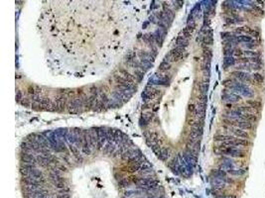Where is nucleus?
Listing matches in <instances>:
<instances>
[{
  "label": "nucleus",
  "instance_id": "1",
  "mask_svg": "<svg viewBox=\"0 0 265 198\" xmlns=\"http://www.w3.org/2000/svg\"><path fill=\"white\" fill-rule=\"evenodd\" d=\"M223 85L227 89H230L232 92L239 94L241 96H244L248 99L254 97V91L252 90L247 84L239 82L235 78H227L223 81Z\"/></svg>",
  "mask_w": 265,
  "mask_h": 198
},
{
  "label": "nucleus",
  "instance_id": "2",
  "mask_svg": "<svg viewBox=\"0 0 265 198\" xmlns=\"http://www.w3.org/2000/svg\"><path fill=\"white\" fill-rule=\"evenodd\" d=\"M214 152L218 156H225L233 159H242L246 156L247 152L242 148H235V147H223L218 146L214 148Z\"/></svg>",
  "mask_w": 265,
  "mask_h": 198
},
{
  "label": "nucleus",
  "instance_id": "3",
  "mask_svg": "<svg viewBox=\"0 0 265 198\" xmlns=\"http://www.w3.org/2000/svg\"><path fill=\"white\" fill-rule=\"evenodd\" d=\"M223 123L226 126H230L233 128H237V129H241V130H253L254 129V125L250 122L247 121H239V120H230V119H223Z\"/></svg>",
  "mask_w": 265,
  "mask_h": 198
},
{
  "label": "nucleus",
  "instance_id": "4",
  "mask_svg": "<svg viewBox=\"0 0 265 198\" xmlns=\"http://www.w3.org/2000/svg\"><path fill=\"white\" fill-rule=\"evenodd\" d=\"M230 75L238 80L239 82L242 83H248L252 84L253 83V79H252V74H250V72L247 71H233L230 72Z\"/></svg>",
  "mask_w": 265,
  "mask_h": 198
},
{
  "label": "nucleus",
  "instance_id": "5",
  "mask_svg": "<svg viewBox=\"0 0 265 198\" xmlns=\"http://www.w3.org/2000/svg\"><path fill=\"white\" fill-rule=\"evenodd\" d=\"M241 98H242L241 95L232 92V91L227 88L223 89V95H221V99H223V101L226 102V104H234V103H237L238 101L241 100Z\"/></svg>",
  "mask_w": 265,
  "mask_h": 198
},
{
  "label": "nucleus",
  "instance_id": "6",
  "mask_svg": "<svg viewBox=\"0 0 265 198\" xmlns=\"http://www.w3.org/2000/svg\"><path fill=\"white\" fill-rule=\"evenodd\" d=\"M69 112L70 113H79L81 112V108L83 107V102L78 96H74L69 99Z\"/></svg>",
  "mask_w": 265,
  "mask_h": 198
},
{
  "label": "nucleus",
  "instance_id": "7",
  "mask_svg": "<svg viewBox=\"0 0 265 198\" xmlns=\"http://www.w3.org/2000/svg\"><path fill=\"white\" fill-rule=\"evenodd\" d=\"M250 145L249 141L245 139H239V138H234L230 141H226L225 143H221L220 146L223 147H235V148H247Z\"/></svg>",
  "mask_w": 265,
  "mask_h": 198
},
{
  "label": "nucleus",
  "instance_id": "8",
  "mask_svg": "<svg viewBox=\"0 0 265 198\" xmlns=\"http://www.w3.org/2000/svg\"><path fill=\"white\" fill-rule=\"evenodd\" d=\"M223 128L226 129V131H228L230 133V135L234 136L235 138H239V139H249V134L244 131V130L241 129H237V128H233L230 126H226V125H223Z\"/></svg>",
  "mask_w": 265,
  "mask_h": 198
},
{
  "label": "nucleus",
  "instance_id": "9",
  "mask_svg": "<svg viewBox=\"0 0 265 198\" xmlns=\"http://www.w3.org/2000/svg\"><path fill=\"white\" fill-rule=\"evenodd\" d=\"M220 170H223L225 171H230V170H232L235 168V165L234 163H233V161L231 160V158L230 156H223L220 158Z\"/></svg>",
  "mask_w": 265,
  "mask_h": 198
},
{
  "label": "nucleus",
  "instance_id": "10",
  "mask_svg": "<svg viewBox=\"0 0 265 198\" xmlns=\"http://www.w3.org/2000/svg\"><path fill=\"white\" fill-rule=\"evenodd\" d=\"M227 178V177H226ZM226 178H221V177H214L211 176V184L213 186L214 189L216 190H221L225 187L226 185Z\"/></svg>",
  "mask_w": 265,
  "mask_h": 198
},
{
  "label": "nucleus",
  "instance_id": "11",
  "mask_svg": "<svg viewBox=\"0 0 265 198\" xmlns=\"http://www.w3.org/2000/svg\"><path fill=\"white\" fill-rule=\"evenodd\" d=\"M118 72L120 75H122L124 77L125 79H126L127 81L130 83V84H133V85H135L136 81L135 79H134V76L133 74L131 73V72H129L127 71V69H125V67H119L118 69Z\"/></svg>",
  "mask_w": 265,
  "mask_h": 198
},
{
  "label": "nucleus",
  "instance_id": "12",
  "mask_svg": "<svg viewBox=\"0 0 265 198\" xmlns=\"http://www.w3.org/2000/svg\"><path fill=\"white\" fill-rule=\"evenodd\" d=\"M137 57L140 60H148L151 62H154V61H155V57L150 52H146V51L143 50H139L137 52Z\"/></svg>",
  "mask_w": 265,
  "mask_h": 198
},
{
  "label": "nucleus",
  "instance_id": "13",
  "mask_svg": "<svg viewBox=\"0 0 265 198\" xmlns=\"http://www.w3.org/2000/svg\"><path fill=\"white\" fill-rule=\"evenodd\" d=\"M36 161H37V165H39L41 168H49L50 166V161H49V158H48V156L38 154V156H36Z\"/></svg>",
  "mask_w": 265,
  "mask_h": 198
},
{
  "label": "nucleus",
  "instance_id": "14",
  "mask_svg": "<svg viewBox=\"0 0 265 198\" xmlns=\"http://www.w3.org/2000/svg\"><path fill=\"white\" fill-rule=\"evenodd\" d=\"M142 39H143L144 43L148 46V47H152V46L155 45V38H154L153 33H146L142 36Z\"/></svg>",
  "mask_w": 265,
  "mask_h": 198
},
{
  "label": "nucleus",
  "instance_id": "15",
  "mask_svg": "<svg viewBox=\"0 0 265 198\" xmlns=\"http://www.w3.org/2000/svg\"><path fill=\"white\" fill-rule=\"evenodd\" d=\"M136 55H137V54L135 52H131V51L128 52L127 53V55H125V57H124V64H126L127 66H130L132 62L135 61Z\"/></svg>",
  "mask_w": 265,
  "mask_h": 198
},
{
  "label": "nucleus",
  "instance_id": "16",
  "mask_svg": "<svg viewBox=\"0 0 265 198\" xmlns=\"http://www.w3.org/2000/svg\"><path fill=\"white\" fill-rule=\"evenodd\" d=\"M188 46H189V40L185 39L183 36H178L177 39H176V47H181L186 49V47H188Z\"/></svg>",
  "mask_w": 265,
  "mask_h": 198
},
{
  "label": "nucleus",
  "instance_id": "17",
  "mask_svg": "<svg viewBox=\"0 0 265 198\" xmlns=\"http://www.w3.org/2000/svg\"><path fill=\"white\" fill-rule=\"evenodd\" d=\"M234 136H232V135H228V134H226V135H216L214 136V141H216V142H221V143H225V142H226V141H230V140H233L234 139Z\"/></svg>",
  "mask_w": 265,
  "mask_h": 198
},
{
  "label": "nucleus",
  "instance_id": "18",
  "mask_svg": "<svg viewBox=\"0 0 265 198\" xmlns=\"http://www.w3.org/2000/svg\"><path fill=\"white\" fill-rule=\"evenodd\" d=\"M246 104L248 106H250L251 108H253V109L256 110V111L260 110L261 109V107H262V103L260 102V101L253 100V99H248V100L246 101Z\"/></svg>",
  "mask_w": 265,
  "mask_h": 198
},
{
  "label": "nucleus",
  "instance_id": "19",
  "mask_svg": "<svg viewBox=\"0 0 265 198\" xmlns=\"http://www.w3.org/2000/svg\"><path fill=\"white\" fill-rule=\"evenodd\" d=\"M252 79H253V82L254 84H256V85H262L264 82V77L262 74H260L259 72H254L253 74H252Z\"/></svg>",
  "mask_w": 265,
  "mask_h": 198
},
{
  "label": "nucleus",
  "instance_id": "20",
  "mask_svg": "<svg viewBox=\"0 0 265 198\" xmlns=\"http://www.w3.org/2000/svg\"><path fill=\"white\" fill-rule=\"evenodd\" d=\"M235 64H236V60L233 57H227L223 59V67L225 69H228L230 66H235Z\"/></svg>",
  "mask_w": 265,
  "mask_h": 198
},
{
  "label": "nucleus",
  "instance_id": "21",
  "mask_svg": "<svg viewBox=\"0 0 265 198\" xmlns=\"http://www.w3.org/2000/svg\"><path fill=\"white\" fill-rule=\"evenodd\" d=\"M172 67V64L171 62H167V61H163L159 66V71L162 72V73H165V72H168Z\"/></svg>",
  "mask_w": 265,
  "mask_h": 198
},
{
  "label": "nucleus",
  "instance_id": "22",
  "mask_svg": "<svg viewBox=\"0 0 265 198\" xmlns=\"http://www.w3.org/2000/svg\"><path fill=\"white\" fill-rule=\"evenodd\" d=\"M157 156L159 158V160H161L162 161H166L169 158V150L168 149H161L160 152L158 153Z\"/></svg>",
  "mask_w": 265,
  "mask_h": 198
},
{
  "label": "nucleus",
  "instance_id": "23",
  "mask_svg": "<svg viewBox=\"0 0 265 198\" xmlns=\"http://www.w3.org/2000/svg\"><path fill=\"white\" fill-rule=\"evenodd\" d=\"M111 97H112L111 99H113L114 101H116V102H120V103H123V104H124V102H123V100H124L123 94L120 93L119 91H116V90L111 91Z\"/></svg>",
  "mask_w": 265,
  "mask_h": 198
},
{
  "label": "nucleus",
  "instance_id": "24",
  "mask_svg": "<svg viewBox=\"0 0 265 198\" xmlns=\"http://www.w3.org/2000/svg\"><path fill=\"white\" fill-rule=\"evenodd\" d=\"M134 76V79H135L136 82L140 83L144 78V72L139 71V69H133V72H132Z\"/></svg>",
  "mask_w": 265,
  "mask_h": 198
},
{
  "label": "nucleus",
  "instance_id": "25",
  "mask_svg": "<svg viewBox=\"0 0 265 198\" xmlns=\"http://www.w3.org/2000/svg\"><path fill=\"white\" fill-rule=\"evenodd\" d=\"M198 87H199L200 94H204V95H207V91H208V89H209V80L199 82Z\"/></svg>",
  "mask_w": 265,
  "mask_h": 198
},
{
  "label": "nucleus",
  "instance_id": "26",
  "mask_svg": "<svg viewBox=\"0 0 265 198\" xmlns=\"http://www.w3.org/2000/svg\"><path fill=\"white\" fill-rule=\"evenodd\" d=\"M242 57H260V53L257 51H250V50H243L242 51Z\"/></svg>",
  "mask_w": 265,
  "mask_h": 198
},
{
  "label": "nucleus",
  "instance_id": "27",
  "mask_svg": "<svg viewBox=\"0 0 265 198\" xmlns=\"http://www.w3.org/2000/svg\"><path fill=\"white\" fill-rule=\"evenodd\" d=\"M211 176L214 177H221V178H226L227 177V172L223 170H214L211 171Z\"/></svg>",
  "mask_w": 265,
  "mask_h": 198
},
{
  "label": "nucleus",
  "instance_id": "28",
  "mask_svg": "<svg viewBox=\"0 0 265 198\" xmlns=\"http://www.w3.org/2000/svg\"><path fill=\"white\" fill-rule=\"evenodd\" d=\"M131 184H132V182H131V180H130L129 177H124V178H122L121 180H119L118 181L119 187H121V188L130 187L131 186Z\"/></svg>",
  "mask_w": 265,
  "mask_h": 198
},
{
  "label": "nucleus",
  "instance_id": "29",
  "mask_svg": "<svg viewBox=\"0 0 265 198\" xmlns=\"http://www.w3.org/2000/svg\"><path fill=\"white\" fill-rule=\"evenodd\" d=\"M235 49H236V48H231V47L223 48V55H225V57H233V55H234V53H235Z\"/></svg>",
  "mask_w": 265,
  "mask_h": 198
},
{
  "label": "nucleus",
  "instance_id": "30",
  "mask_svg": "<svg viewBox=\"0 0 265 198\" xmlns=\"http://www.w3.org/2000/svg\"><path fill=\"white\" fill-rule=\"evenodd\" d=\"M88 89L90 95H99V93H98V87L95 84H91V85L88 86Z\"/></svg>",
  "mask_w": 265,
  "mask_h": 198
},
{
  "label": "nucleus",
  "instance_id": "31",
  "mask_svg": "<svg viewBox=\"0 0 265 198\" xmlns=\"http://www.w3.org/2000/svg\"><path fill=\"white\" fill-rule=\"evenodd\" d=\"M69 149H70V151L72 152V154L74 156V158H78V156H79V149L77 148L74 145L69 144Z\"/></svg>",
  "mask_w": 265,
  "mask_h": 198
},
{
  "label": "nucleus",
  "instance_id": "32",
  "mask_svg": "<svg viewBox=\"0 0 265 198\" xmlns=\"http://www.w3.org/2000/svg\"><path fill=\"white\" fill-rule=\"evenodd\" d=\"M227 173H230V174H231V175H233V176H241V175H243L245 173V170H230V171H227Z\"/></svg>",
  "mask_w": 265,
  "mask_h": 198
},
{
  "label": "nucleus",
  "instance_id": "33",
  "mask_svg": "<svg viewBox=\"0 0 265 198\" xmlns=\"http://www.w3.org/2000/svg\"><path fill=\"white\" fill-rule=\"evenodd\" d=\"M141 117H142V118H144V119H145L146 121H148L149 123H151V121H152L153 118H154V113H152V112H146V113H143Z\"/></svg>",
  "mask_w": 265,
  "mask_h": 198
},
{
  "label": "nucleus",
  "instance_id": "34",
  "mask_svg": "<svg viewBox=\"0 0 265 198\" xmlns=\"http://www.w3.org/2000/svg\"><path fill=\"white\" fill-rule=\"evenodd\" d=\"M140 62L146 67L147 69H152L153 67V62H151L150 61H148V60H140Z\"/></svg>",
  "mask_w": 265,
  "mask_h": 198
},
{
  "label": "nucleus",
  "instance_id": "35",
  "mask_svg": "<svg viewBox=\"0 0 265 198\" xmlns=\"http://www.w3.org/2000/svg\"><path fill=\"white\" fill-rule=\"evenodd\" d=\"M180 36H183V37H184L185 39L189 40V39L192 37V33H191V32H189V31H188L186 28H184V29H183L182 32H181Z\"/></svg>",
  "mask_w": 265,
  "mask_h": 198
},
{
  "label": "nucleus",
  "instance_id": "36",
  "mask_svg": "<svg viewBox=\"0 0 265 198\" xmlns=\"http://www.w3.org/2000/svg\"><path fill=\"white\" fill-rule=\"evenodd\" d=\"M196 111H197V107H196V105H195V104L191 103V104L188 105V112L191 113V114H193V117H195Z\"/></svg>",
  "mask_w": 265,
  "mask_h": 198
},
{
  "label": "nucleus",
  "instance_id": "37",
  "mask_svg": "<svg viewBox=\"0 0 265 198\" xmlns=\"http://www.w3.org/2000/svg\"><path fill=\"white\" fill-rule=\"evenodd\" d=\"M20 104L22 106H24V107H30L32 103H31V99H29L27 97H24L22 99V101L20 102Z\"/></svg>",
  "mask_w": 265,
  "mask_h": 198
},
{
  "label": "nucleus",
  "instance_id": "38",
  "mask_svg": "<svg viewBox=\"0 0 265 198\" xmlns=\"http://www.w3.org/2000/svg\"><path fill=\"white\" fill-rule=\"evenodd\" d=\"M24 98V95L22 94V91H20L19 89H17V91H16V101L20 104V102L22 101V99Z\"/></svg>",
  "mask_w": 265,
  "mask_h": 198
},
{
  "label": "nucleus",
  "instance_id": "39",
  "mask_svg": "<svg viewBox=\"0 0 265 198\" xmlns=\"http://www.w3.org/2000/svg\"><path fill=\"white\" fill-rule=\"evenodd\" d=\"M27 91H28V94L30 96H33L36 94V86H33V85H29L27 87Z\"/></svg>",
  "mask_w": 265,
  "mask_h": 198
},
{
  "label": "nucleus",
  "instance_id": "40",
  "mask_svg": "<svg viewBox=\"0 0 265 198\" xmlns=\"http://www.w3.org/2000/svg\"><path fill=\"white\" fill-rule=\"evenodd\" d=\"M186 29H187L188 31H189V32H191V33L193 34V32L195 31V29H196V23H195V22L188 23V25H187Z\"/></svg>",
  "mask_w": 265,
  "mask_h": 198
},
{
  "label": "nucleus",
  "instance_id": "41",
  "mask_svg": "<svg viewBox=\"0 0 265 198\" xmlns=\"http://www.w3.org/2000/svg\"><path fill=\"white\" fill-rule=\"evenodd\" d=\"M149 124H150V123H149L148 121H146L144 118H142V117L139 118V125H140L141 128H146Z\"/></svg>",
  "mask_w": 265,
  "mask_h": 198
},
{
  "label": "nucleus",
  "instance_id": "42",
  "mask_svg": "<svg viewBox=\"0 0 265 198\" xmlns=\"http://www.w3.org/2000/svg\"><path fill=\"white\" fill-rule=\"evenodd\" d=\"M55 187L57 188V189L61 190V189H65V188H67V184L65 183V181H62V182H58V183H55Z\"/></svg>",
  "mask_w": 265,
  "mask_h": 198
},
{
  "label": "nucleus",
  "instance_id": "43",
  "mask_svg": "<svg viewBox=\"0 0 265 198\" xmlns=\"http://www.w3.org/2000/svg\"><path fill=\"white\" fill-rule=\"evenodd\" d=\"M153 106H154V104H152L151 102H146V103H143V104H142V109L143 110L151 109Z\"/></svg>",
  "mask_w": 265,
  "mask_h": 198
},
{
  "label": "nucleus",
  "instance_id": "44",
  "mask_svg": "<svg viewBox=\"0 0 265 198\" xmlns=\"http://www.w3.org/2000/svg\"><path fill=\"white\" fill-rule=\"evenodd\" d=\"M81 153L86 156H90L91 154V148H81Z\"/></svg>",
  "mask_w": 265,
  "mask_h": 198
},
{
  "label": "nucleus",
  "instance_id": "45",
  "mask_svg": "<svg viewBox=\"0 0 265 198\" xmlns=\"http://www.w3.org/2000/svg\"><path fill=\"white\" fill-rule=\"evenodd\" d=\"M58 170L61 171V172H68V168H67V166L64 165H58Z\"/></svg>",
  "mask_w": 265,
  "mask_h": 198
},
{
  "label": "nucleus",
  "instance_id": "46",
  "mask_svg": "<svg viewBox=\"0 0 265 198\" xmlns=\"http://www.w3.org/2000/svg\"><path fill=\"white\" fill-rule=\"evenodd\" d=\"M57 198H70V194H58Z\"/></svg>",
  "mask_w": 265,
  "mask_h": 198
},
{
  "label": "nucleus",
  "instance_id": "47",
  "mask_svg": "<svg viewBox=\"0 0 265 198\" xmlns=\"http://www.w3.org/2000/svg\"><path fill=\"white\" fill-rule=\"evenodd\" d=\"M226 198H236V196H235V195H227Z\"/></svg>",
  "mask_w": 265,
  "mask_h": 198
},
{
  "label": "nucleus",
  "instance_id": "48",
  "mask_svg": "<svg viewBox=\"0 0 265 198\" xmlns=\"http://www.w3.org/2000/svg\"><path fill=\"white\" fill-rule=\"evenodd\" d=\"M149 24V22H146V23H144V25H143V27H146L147 25Z\"/></svg>",
  "mask_w": 265,
  "mask_h": 198
},
{
  "label": "nucleus",
  "instance_id": "49",
  "mask_svg": "<svg viewBox=\"0 0 265 198\" xmlns=\"http://www.w3.org/2000/svg\"><path fill=\"white\" fill-rule=\"evenodd\" d=\"M122 198H132V197H125V196H123Z\"/></svg>",
  "mask_w": 265,
  "mask_h": 198
}]
</instances>
